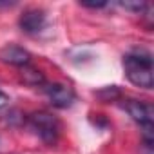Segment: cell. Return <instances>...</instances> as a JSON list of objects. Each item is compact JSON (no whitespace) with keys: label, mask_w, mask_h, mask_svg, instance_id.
I'll return each mask as SVG.
<instances>
[{"label":"cell","mask_w":154,"mask_h":154,"mask_svg":"<svg viewBox=\"0 0 154 154\" xmlns=\"http://www.w3.org/2000/svg\"><path fill=\"white\" fill-rule=\"evenodd\" d=\"M123 71L127 80L141 89H152V54L145 49H136L125 54Z\"/></svg>","instance_id":"obj_1"},{"label":"cell","mask_w":154,"mask_h":154,"mask_svg":"<svg viewBox=\"0 0 154 154\" xmlns=\"http://www.w3.org/2000/svg\"><path fill=\"white\" fill-rule=\"evenodd\" d=\"M29 127L35 131V134L42 141H45L49 145H53L60 136V122H58V118L53 116L51 112H45V111L33 112L29 116Z\"/></svg>","instance_id":"obj_2"},{"label":"cell","mask_w":154,"mask_h":154,"mask_svg":"<svg viewBox=\"0 0 154 154\" xmlns=\"http://www.w3.org/2000/svg\"><path fill=\"white\" fill-rule=\"evenodd\" d=\"M125 111L131 114V118L140 123V127L145 131V129H152V123H154V109L150 103H145V102H140V100H127V103L123 105Z\"/></svg>","instance_id":"obj_3"},{"label":"cell","mask_w":154,"mask_h":154,"mask_svg":"<svg viewBox=\"0 0 154 154\" xmlns=\"http://www.w3.org/2000/svg\"><path fill=\"white\" fill-rule=\"evenodd\" d=\"M44 89H45V94H47L49 102H51L54 107H58V109H67V107H71L72 102H74V98H76L72 87H69V85H65V84H49V85H45Z\"/></svg>","instance_id":"obj_4"},{"label":"cell","mask_w":154,"mask_h":154,"mask_svg":"<svg viewBox=\"0 0 154 154\" xmlns=\"http://www.w3.org/2000/svg\"><path fill=\"white\" fill-rule=\"evenodd\" d=\"M18 24H20L22 31H26L29 35L40 33L44 29V26H45V13L42 9H29L20 17Z\"/></svg>","instance_id":"obj_5"},{"label":"cell","mask_w":154,"mask_h":154,"mask_svg":"<svg viewBox=\"0 0 154 154\" xmlns=\"http://www.w3.org/2000/svg\"><path fill=\"white\" fill-rule=\"evenodd\" d=\"M0 58H2L6 63H11V65H17V67H26L29 65V60H31V54L24 49V47H18V45H8L0 51Z\"/></svg>","instance_id":"obj_6"},{"label":"cell","mask_w":154,"mask_h":154,"mask_svg":"<svg viewBox=\"0 0 154 154\" xmlns=\"http://www.w3.org/2000/svg\"><path fill=\"white\" fill-rule=\"evenodd\" d=\"M22 80L29 85H42L45 80H44V74L38 71V69H33V67H24V72H22Z\"/></svg>","instance_id":"obj_7"},{"label":"cell","mask_w":154,"mask_h":154,"mask_svg":"<svg viewBox=\"0 0 154 154\" xmlns=\"http://www.w3.org/2000/svg\"><path fill=\"white\" fill-rule=\"evenodd\" d=\"M8 102H9V100H8V94H4L2 91H0V109L6 107V105H8Z\"/></svg>","instance_id":"obj_8"}]
</instances>
